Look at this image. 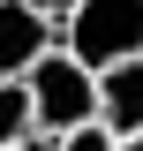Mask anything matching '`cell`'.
<instances>
[{
  "instance_id": "6da1fadb",
  "label": "cell",
  "mask_w": 143,
  "mask_h": 151,
  "mask_svg": "<svg viewBox=\"0 0 143 151\" xmlns=\"http://www.w3.org/2000/svg\"><path fill=\"white\" fill-rule=\"evenodd\" d=\"M60 53L83 60L90 76L143 60V0H83L68 23H60Z\"/></svg>"
},
{
  "instance_id": "7a4b0ae2",
  "label": "cell",
  "mask_w": 143,
  "mask_h": 151,
  "mask_svg": "<svg viewBox=\"0 0 143 151\" xmlns=\"http://www.w3.org/2000/svg\"><path fill=\"white\" fill-rule=\"evenodd\" d=\"M30 106H38V136L45 144H60V136H83V129H98V76L83 68V60H68L53 45V53L38 60L30 76Z\"/></svg>"
},
{
  "instance_id": "3957f363",
  "label": "cell",
  "mask_w": 143,
  "mask_h": 151,
  "mask_svg": "<svg viewBox=\"0 0 143 151\" xmlns=\"http://www.w3.org/2000/svg\"><path fill=\"white\" fill-rule=\"evenodd\" d=\"M53 45H60V30L38 15L30 0H0V83H23Z\"/></svg>"
},
{
  "instance_id": "277c9868",
  "label": "cell",
  "mask_w": 143,
  "mask_h": 151,
  "mask_svg": "<svg viewBox=\"0 0 143 151\" xmlns=\"http://www.w3.org/2000/svg\"><path fill=\"white\" fill-rule=\"evenodd\" d=\"M98 129L113 144H136L143 136V60H121V68L98 76Z\"/></svg>"
},
{
  "instance_id": "5b68a950",
  "label": "cell",
  "mask_w": 143,
  "mask_h": 151,
  "mask_svg": "<svg viewBox=\"0 0 143 151\" xmlns=\"http://www.w3.org/2000/svg\"><path fill=\"white\" fill-rule=\"evenodd\" d=\"M38 144V106H30V83H0V151H23Z\"/></svg>"
},
{
  "instance_id": "8992f818",
  "label": "cell",
  "mask_w": 143,
  "mask_h": 151,
  "mask_svg": "<svg viewBox=\"0 0 143 151\" xmlns=\"http://www.w3.org/2000/svg\"><path fill=\"white\" fill-rule=\"evenodd\" d=\"M53 151H113V136H106V129H83V136H60Z\"/></svg>"
},
{
  "instance_id": "52a82bcc",
  "label": "cell",
  "mask_w": 143,
  "mask_h": 151,
  "mask_svg": "<svg viewBox=\"0 0 143 151\" xmlns=\"http://www.w3.org/2000/svg\"><path fill=\"white\" fill-rule=\"evenodd\" d=\"M30 8H38V15H45V23H53V30H60V23H68L75 8H83V0H30Z\"/></svg>"
},
{
  "instance_id": "ba28073f",
  "label": "cell",
  "mask_w": 143,
  "mask_h": 151,
  "mask_svg": "<svg viewBox=\"0 0 143 151\" xmlns=\"http://www.w3.org/2000/svg\"><path fill=\"white\" fill-rule=\"evenodd\" d=\"M23 151H53V144H45V136H38V144H23Z\"/></svg>"
},
{
  "instance_id": "9c48e42d",
  "label": "cell",
  "mask_w": 143,
  "mask_h": 151,
  "mask_svg": "<svg viewBox=\"0 0 143 151\" xmlns=\"http://www.w3.org/2000/svg\"><path fill=\"white\" fill-rule=\"evenodd\" d=\"M113 151H143V136H136V144H113Z\"/></svg>"
}]
</instances>
